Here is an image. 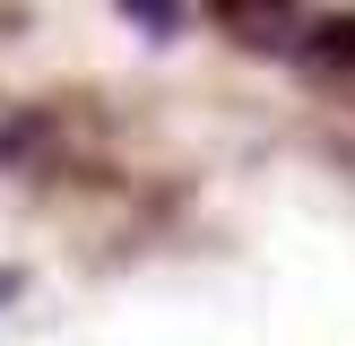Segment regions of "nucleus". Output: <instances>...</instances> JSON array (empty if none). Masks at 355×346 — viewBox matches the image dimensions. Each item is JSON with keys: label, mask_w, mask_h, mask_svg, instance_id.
I'll return each mask as SVG.
<instances>
[{"label": "nucleus", "mask_w": 355, "mask_h": 346, "mask_svg": "<svg viewBox=\"0 0 355 346\" xmlns=\"http://www.w3.org/2000/svg\"><path fill=\"white\" fill-rule=\"evenodd\" d=\"M0 303H17V268H0Z\"/></svg>", "instance_id": "obj_1"}]
</instances>
